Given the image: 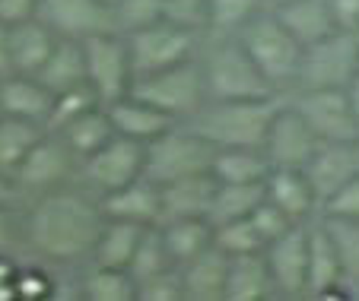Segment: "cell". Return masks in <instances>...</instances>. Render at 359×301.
<instances>
[{"instance_id": "cell-24", "label": "cell", "mask_w": 359, "mask_h": 301, "mask_svg": "<svg viewBox=\"0 0 359 301\" xmlns=\"http://www.w3.org/2000/svg\"><path fill=\"white\" fill-rule=\"evenodd\" d=\"M271 292H273V279H271V267H267L264 251L229 257L223 301H261Z\"/></svg>"}, {"instance_id": "cell-21", "label": "cell", "mask_w": 359, "mask_h": 301, "mask_svg": "<svg viewBox=\"0 0 359 301\" xmlns=\"http://www.w3.org/2000/svg\"><path fill=\"white\" fill-rule=\"evenodd\" d=\"M57 32L48 26L41 16L22 20L16 26H10V60H13V74L39 76V70L45 67V60L55 51Z\"/></svg>"}, {"instance_id": "cell-4", "label": "cell", "mask_w": 359, "mask_h": 301, "mask_svg": "<svg viewBox=\"0 0 359 301\" xmlns=\"http://www.w3.org/2000/svg\"><path fill=\"white\" fill-rule=\"evenodd\" d=\"M217 146L207 143L201 134L191 127H178L172 124L165 134L147 143V159H143V178L153 184H172L178 178H188L197 172H210V162Z\"/></svg>"}, {"instance_id": "cell-47", "label": "cell", "mask_w": 359, "mask_h": 301, "mask_svg": "<svg viewBox=\"0 0 359 301\" xmlns=\"http://www.w3.org/2000/svg\"><path fill=\"white\" fill-rule=\"evenodd\" d=\"M334 26L344 32H359V0H327Z\"/></svg>"}, {"instance_id": "cell-45", "label": "cell", "mask_w": 359, "mask_h": 301, "mask_svg": "<svg viewBox=\"0 0 359 301\" xmlns=\"http://www.w3.org/2000/svg\"><path fill=\"white\" fill-rule=\"evenodd\" d=\"M16 295L22 301H41L51 295V279L48 273L29 267V270H16Z\"/></svg>"}, {"instance_id": "cell-26", "label": "cell", "mask_w": 359, "mask_h": 301, "mask_svg": "<svg viewBox=\"0 0 359 301\" xmlns=\"http://www.w3.org/2000/svg\"><path fill=\"white\" fill-rule=\"evenodd\" d=\"M271 159L255 146H223L213 153L210 172L219 184H258L271 174Z\"/></svg>"}, {"instance_id": "cell-17", "label": "cell", "mask_w": 359, "mask_h": 301, "mask_svg": "<svg viewBox=\"0 0 359 301\" xmlns=\"http://www.w3.org/2000/svg\"><path fill=\"white\" fill-rule=\"evenodd\" d=\"M99 209L105 219H124L137 222V225H156L163 216V197H159V184L149 178H137L118 190L102 194Z\"/></svg>"}, {"instance_id": "cell-15", "label": "cell", "mask_w": 359, "mask_h": 301, "mask_svg": "<svg viewBox=\"0 0 359 301\" xmlns=\"http://www.w3.org/2000/svg\"><path fill=\"white\" fill-rule=\"evenodd\" d=\"M39 16L57 35H70V38L118 29L115 10L105 0H39Z\"/></svg>"}, {"instance_id": "cell-6", "label": "cell", "mask_w": 359, "mask_h": 301, "mask_svg": "<svg viewBox=\"0 0 359 301\" xmlns=\"http://www.w3.org/2000/svg\"><path fill=\"white\" fill-rule=\"evenodd\" d=\"M83 54H86V83L99 95L102 105H111L134 86V64H130L128 35L121 29L95 32L83 38Z\"/></svg>"}, {"instance_id": "cell-52", "label": "cell", "mask_w": 359, "mask_h": 301, "mask_svg": "<svg viewBox=\"0 0 359 301\" xmlns=\"http://www.w3.org/2000/svg\"><path fill=\"white\" fill-rule=\"evenodd\" d=\"M13 200V188L7 184V174H0V203H10Z\"/></svg>"}, {"instance_id": "cell-46", "label": "cell", "mask_w": 359, "mask_h": 301, "mask_svg": "<svg viewBox=\"0 0 359 301\" xmlns=\"http://www.w3.org/2000/svg\"><path fill=\"white\" fill-rule=\"evenodd\" d=\"M39 16V0H0V22L4 26H16L22 20Z\"/></svg>"}, {"instance_id": "cell-39", "label": "cell", "mask_w": 359, "mask_h": 301, "mask_svg": "<svg viewBox=\"0 0 359 301\" xmlns=\"http://www.w3.org/2000/svg\"><path fill=\"white\" fill-rule=\"evenodd\" d=\"M264 0H210V26L223 32H238L255 13H261Z\"/></svg>"}, {"instance_id": "cell-11", "label": "cell", "mask_w": 359, "mask_h": 301, "mask_svg": "<svg viewBox=\"0 0 359 301\" xmlns=\"http://www.w3.org/2000/svg\"><path fill=\"white\" fill-rule=\"evenodd\" d=\"M143 159H147L143 143L115 134L105 146H99L93 155L83 159V172L102 194H109V190H118L130 181L143 178Z\"/></svg>"}, {"instance_id": "cell-9", "label": "cell", "mask_w": 359, "mask_h": 301, "mask_svg": "<svg viewBox=\"0 0 359 301\" xmlns=\"http://www.w3.org/2000/svg\"><path fill=\"white\" fill-rule=\"evenodd\" d=\"M128 35V48H130V64H134V76L143 74H156V70L175 67L182 60H191L194 54V41L197 32H188L182 26L159 20L149 22L143 29H134Z\"/></svg>"}, {"instance_id": "cell-53", "label": "cell", "mask_w": 359, "mask_h": 301, "mask_svg": "<svg viewBox=\"0 0 359 301\" xmlns=\"http://www.w3.org/2000/svg\"><path fill=\"white\" fill-rule=\"evenodd\" d=\"M264 4H271V7L277 10V7H283V4H290V0H264Z\"/></svg>"}, {"instance_id": "cell-30", "label": "cell", "mask_w": 359, "mask_h": 301, "mask_svg": "<svg viewBox=\"0 0 359 301\" xmlns=\"http://www.w3.org/2000/svg\"><path fill=\"white\" fill-rule=\"evenodd\" d=\"M55 134L61 136L70 153L83 162L86 155H93L95 149L105 146V143L115 136V127H111V118H109V111H105V105H95V108H89V111H83L80 118H74L70 124H64L61 130H55Z\"/></svg>"}, {"instance_id": "cell-13", "label": "cell", "mask_w": 359, "mask_h": 301, "mask_svg": "<svg viewBox=\"0 0 359 301\" xmlns=\"http://www.w3.org/2000/svg\"><path fill=\"white\" fill-rule=\"evenodd\" d=\"M74 159L76 155L67 149V143L61 140L57 134L41 136L39 143H35L32 149H29V155L20 162V168L13 172L16 184L26 190H55L61 188L64 181L70 178V168H74Z\"/></svg>"}, {"instance_id": "cell-12", "label": "cell", "mask_w": 359, "mask_h": 301, "mask_svg": "<svg viewBox=\"0 0 359 301\" xmlns=\"http://www.w3.org/2000/svg\"><path fill=\"white\" fill-rule=\"evenodd\" d=\"M318 146H321V140L305 124L302 114L292 105H286V108L280 105L271 120L267 140H264V153L271 159V165L273 168H305Z\"/></svg>"}, {"instance_id": "cell-7", "label": "cell", "mask_w": 359, "mask_h": 301, "mask_svg": "<svg viewBox=\"0 0 359 301\" xmlns=\"http://www.w3.org/2000/svg\"><path fill=\"white\" fill-rule=\"evenodd\" d=\"M203 86L207 99H271L277 89L258 70L242 45L226 41L203 64Z\"/></svg>"}, {"instance_id": "cell-19", "label": "cell", "mask_w": 359, "mask_h": 301, "mask_svg": "<svg viewBox=\"0 0 359 301\" xmlns=\"http://www.w3.org/2000/svg\"><path fill=\"white\" fill-rule=\"evenodd\" d=\"M105 111H109V118H111L115 134L130 136V140L143 143V146H147L149 140H156L159 134H165L172 124H178L175 118H169L165 111H159V108H153L149 102L137 99V95H130V92L121 95L118 102H111V105H105Z\"/></svg>"}, {"instance_id": "cell-55", "label": "cell", "mask_w": 359, "mask_h": 301, "mask_svg": "<svg viewBox=\"0 0 359 301\" xmlns=\"http://www.w3.org/2000/svg\"><path fill=\"white\" fill-rule=\"evenodd\" d=\"M0 114H4V111H0Z\"/></svg>"}, {"instance_id": "cell-1", "label": "cell", "mask_w": 359, "mask_h": 301, "mask_svg": "<svg viewBox=\"0 0 359 301\" xmlns=\"http://www.w3.org/2000/svg\"><path fill=\"white\" fill-rule=\"evenodd\" d=\"M102 222L105 216H102L99 203H93L76 190L55 188L45 190L35 209L29 213L26 234L32 248L48 260H80V257L93 254Z\"/></svg>"}, {"instance_id": "cell-29", "label": "cell", "mask_w": 359, "mask_h": 301, "mask_svg": "<svg viewBox=\"0 0 359 301\" xmlns=\"http://www.w3.org/2000/svg\"><path fill=\"white\" fill-rule=\"evenodd\" d=\"M156 225L163 232V241L175 267H184L188 260H194L201 251H207L213 244V222L203 219V216H184V219L156 222Z\"/></svg>"}, {"instance_id": "cell-32", "label": "cell", "mask_w": 359, "mask_h": 301, "mask_svg": "<svg viewBox=\"0 0 359 301\" xmlns=\"http://www.w3.org/2000/svg\"><path fill=\"white\" fill-rule=\"evenodd\" d=\"M41 136H45V130L35 120L0 114V174H13Z\"/></svg>"}, {"instance_id": "cell-31", "label": "cell", "mask_w": 359, "mask_h": 301, "mask_svg": "<svg viewBox=\"0 0 359 301\" xmlns=\"http://www.w3.org/2000/svg\"><path fill=\"white\" fill-rule=\"evenodd\" d=\"M147 225H137V222H124V219H105L102 222V232L95 238V267H130V257H134L137 244H140V234Z\"/></svg>"}, {"instance_id": "cell-2", "label": "cell", "mask_w": 359, "mask_h": 301, "mask_svg": "<svg viewBox=\"0 0 359 301\" xmlns=\"http://www.w3.org/2000/svg\"><path fill=\"white\" fill-rule=\"evenodd\" d=\"M277 102L271 99H207L188 127L201 134L217 149L223 146H255L264 149L271 120L277 114Z\"/></svg>"}, {"instance_id": "cell-48", "label": "cell", "mask_w": 359, "mask_h": 301, "mask_svg": "<svg viewBox=\"0 0 359 301\" xmlns=\"http://www.w3.org/2000/svg\"><path fill=\"white\" fill-rule=\"evenodd\" d=\"M16 241V228H13V216H10L7 203H0V254Z\"/></svg>"}, {"instance_id": "cell-54", "label": "cell", "mask_w": 359, "mask_h": 301, "mask_svg": "<svg viewBox=\"0 0 359 301\" xmlns=\"http://www.w3.org/2000/svg\"><path fill=\"white\" fill-rule=\"evenodd\" d=\"M105 4H109V7H111V10H115V4H118V0H105Z\"/></svg>"}, {"instance_id": "cell-16", "label": "cell", "mask_w": 359, "mask_h": 301, "mask_svg": "<svg viewBox=\"0 0 359 301\" xmlns=\"http://www.w3.org/2000/svg\"><path fill=\"white\" fill-rule=\"evenodd\" d=\"M302 172L312 181L318 203H325L340 184L359 174V143H321Z\"/></svg>"}, {"instance_id": "cell-35", "label": "cell", "mask_w": 359, "mask_h": 301, "mask_svg": "<svg viewBox=\"0 0 359 301\" xmlns=\"http://www.w3.org/2000/svg\"><path fill=\"white\" fill-rule=\"evenodd\" d=\"M130 276H134L137 282L140 279H149V276L156 273H165V270H175V263H172L169 257V248H165L163 241V232H159V225H147L140 234V244H137L134 257H130Z\"/></svg>"}, {"instance_id": "cell-5", "label": "cell", "mask_w": 359, "mask_h": 301, "mask_svg": "<svg viewBox=\"0 0 359 301\" xmlns=\"http://www.w3.org/2000/svg\"><path fill=\"white\" fill-rule=\"evenodd\" d=\"M130 95L149 102L153 108L165 111L169 118H191L197 108L207 102V86H203V67L194 60H182L175 67L156 70V74L134 76Z\"/></svg>"}, {"instance_id": "cell-8", "label": "cell", "mask_w": 359, "mask_h": 301, "mask_svg": "<svg viewBox=\"0 0 359 301\" xmlns=\"http://www.w3.org/2000/svg\"><path fill=\"white\" fill-rule=\"evenodd\" d=\"M356 74H359V32L334 29L321 41L302 48L296 86L299 89L346 86Z\"/></svg>"}, {"instance_id": "cell-41", "label": "cell", "mask_w": 359, "mask_h": 301, "mask_svg": "<svg viewBox=\"0 0 359 301\" xmlns=\"http://www.w3.org/2000/svg\"><path fill=\"white\" fill-rule=\"evenodd\" d=\"M163 20L188 29V32H197V29L210 26V0H165Z\"/></svg>"}, {"instance_id": "cell-14", "label": "cell", "mask_w": 359, "mask_h": 301, "mask_svg": "<svg viewBox=\"0 0 359 301\" xmlns=\"http://www.w3.org/2000/svg\"><path fill=\"white\" fill-rule=\"evenodd\" d=\"M267 267H271L273 288L283 295H302L309 282V228L302 222L273 238L264 248Z\"/></svg>"}, {"instance_id": "cell-18", "label": "cell", "mask_w": 359, "mask_h": 301, "mask_svg": "<svg viewBox=\"0 0 359 301\" xmlns=\"http://www.w3.org/2000/svg\"><path fill=\"white\" fill-rule=\"evenodd\" d=\"M217 184L219 181L213 178V172H197V174H188V178L172 181V184H163L159 188V197H163L159 222L184 219V216H203L207 219L213 206Z\"/></svg>"}, {"instance_id": "cell-34", "label": "cell", "mask_w": 359, "mask_h": 301, "mask_svg": "<svg viewBox=\"0 0 359 301\" xmlns=\"http://www.w3.org/2000/svg\"><path fill=\"white\" fill-rule=\"evenodd\" d=\"M86 301H137V279L121 267H95L83 282Z\"/></svg>"}, {"instance_id": "cell-49", "label": "cell", "mask_w": 359, "mask_h": 301, "mask_svg": "<svg viewBox=\"0 0 359 301\" xmlns=\"http://www.w3.org/2000/svg\"><path fill=\"white\" fill-rule=\"evenodd\" d=\"M13 76V60H10V26L0 22V80Z\"/></svg>"}, {"instance_id": "cell-51", "label": "cell", "mask_w": 359, "mask_h": 301, "mask_svg": "<svg viewBox=\"0 0 359 301\" xmlns=\"http://www.w3.org/2000/svg\"><path fill=\"white\" fill-rule=\"evenodd\" d=\"M16 263H10V257H4L0 254V282H13L16 279Z\"/></svg>"}, {"instance_id": "cell-40", "label": "cell", "mask_w": 359, "mask_h": 301, "mask_svg": "<svg viewBox=\"0 0 359 301\" xmlns=\"http://www.w3.org/2000/svg\"><path fill=\"white\" fill-rule=\"evenodd\" d=\"M163 4L165 0H118L115 4V22L121 32H134L149 22L163 20Z\"/></svg>"}, {"instance_id": "cell-50", "label": "cell", "mask_w": 359, "mask_h": 301, "mask_svg": "<svg viewBox=\"0 0 359 301\" xmlns=\"http://www.w3.org/2000/svg\"><path fill=\"white\" fill-rule=\"evenodd\" d=\"M346 99H350V108H353V118H356L359 124V74L353 76L350 83H346Z\"/></svg>"}, {"instance_id": "cell-33", "label": "cell", "mask_w": 359, "mask_h": 301, "mask_svg": "<svg viewBox=\"0 0 359 301\" xmlns=\"http://www.w3.org/2000/svg\"><path fill=\"white\" fill-rule=\"evenodd\" d=\"M264 197H267L264 181H258V184H217L213 206H210V216H207V219H210L213 225L229 222V219H245V216H251V209L258 206Z\"/></svg>"}, {"instance_id": "cell-43", "label": "cell", "mask_w": 359, "mask_h": 301, "mask_svg": "<svg viewBox=\"0 0 359 301\" xmlns=\"http://www.w3.org/2000/svg\"><path fill=\"white\" fill-rule=\"evenodd\" d=\"M182 298H184V292H182V273H178V267L137 282V301H182Z\"/></svg>"}, {"instance_id": "cell-25", "label": "cell", "mask_w": 359, "mask_h": 301, "mask_svg": "<svg viewBox=\"0 0 359 301\" xmlns=\"http://www.w3.org/2000/svg\"><path fill=\"white\" fill-rule=\"evenodd\" d=\"M39 80L51 92H67L74 86H86V54H83V38L57 35L55 51L39 70Z\"/></svg>"}, {"instance_id": "cell-36", "label": "cell", "mask_w": 359, "mask_h": 301, "mask_svg": "<svg viewBox=\"0 0 359 301\" xmlns=\"http://www.w3.org/2000/svg\"><path fill=\"white\" fill-rule=\"evenodd\" d=\"M325 228L337 248L340 267H344L346 286H359V219H340V216H325Z\"/></svg>"}, {"instance_id": "cell-44", "label": "cell", "mask_w": 359, "mask_h": 301, "mask_svg": "<svg viewBox=\"0 0 359 301\" xmlns=\"http://www.w3.org/2000/svg\"><path fill=\"white\" fill-rule=\"evenodd\" d=\"M325 216H340V219H359V174H353L346 184H340L325 203Z\"/></svg>"}, {"instance_id": "cell-37", "label": "cell", "mask_w": 359, "mask_h": 301, "mask_svg": "<svg viewBox=\"0 0 359 301\" xmlns=\"http://www.w3.org/2000/svg\"><path fill=\"white\" fill-rule=\"evenodd\" d=\"M213 244L223 251L226 257H238V254H258L264 251V238L258 234L251 216L245 219H229L213 225Z\"/></svg>"}, {"instance_id": "cell-20", "label": "cell", "mask_w": 359, "mask_h": 301, "mask_svg": "<svg viewBox=\"0 0 359 301\" xmlns=\"http://www.w3.org/2000/svg\"><path fill=\"white\" fill-rule=\"evenodd\" d=\"M51 108H55V92L39 76L13 74L7 80H0V111L10 114V118L35 120L45 127Z\"/></svg>"}, {"instance_id": "cell-27", "label": "cell", "mask_w": 359, "mask_h": 301, "mask_svg": "<svg viewBox=\"0 0 359 301\" xmlns=\"http://www.w3.org/2000/svg\"><path fill=\"white\" fill-rule=\"evenodd\" d=\"M264 190H267V200L277 203L280 209H286L296 222H302L315 209V203H318L312 181L305 178L302 168H271V174L264 181Z\"/></svg>"}, {"instance_id": "cell-38", "label": "cell", "mask_w": 359, "mask_h": 301, "mask_svg": "<svg viewBox=\"0 0 359 301\" xmlns=\"http://www.w3.org/2000/svg\"><path fill=\"white\" fill-rule=\"evenodd\" d=\"M102 105L99 95L93 92V86H74L67 89V92H57L55 95V108H51V114H48V124L45 130L48 134H55V130H61L64 124H70L74 118H80L83 111H89V108Z\"/></svg>"}, {"instance_id": "cell-23", "label": "cell", "mask_w": 359, "mask_h": 301, "mask_svg": "<svg viewBox=\"0 0 359 301\" xmlns=\"http://www.w3.org/2000/svg\"><path fill=\"white\" fill-rule=\"evenodd\" d=\"M344 282V267H340L337 248H334L331 234H327L325 222L315 228H309V282H305V292L315 295V298H327V295H337Z\"/></svg>"}, {"instance_id": "cell-28", "label": "cell", "mask_w": 359, "mask_h": 301, "mask_svg": "<svg viewBox=\"0 0 359 301\" xmlns=\"http://www.w3.org/2000/svg\"><path fill=\"white\" fill-rule=\"evenodd\" d=\"M273 13L280 16L286 29L296 35L299 45H315L325 35H331L334 29V16H331V4L327 0H290L283 7H277Z\"/></svg>"}, {"instance_id": "cell-42", "label": "cell", "mask_w": 359, "mask_h": 301, "mask_svg": "<svg viewBox=\"0 0 359 301\" xmlns=\"http://www.w3.org/2000/svg\"><path fill=\"white\" fill-rule=\"evenodd\" d=\"M251 222H255L258 234L264 238V248L271 244L273 238H280L283 232H290V228L296 225V219H292L286 209H280L277 203H271L267 197H264V200H261L255 209H251Z\"/></svg>"}, {"instance_id": "cell-3", "label": "cell", "mask_w": 359, "mask_h": 301, "mask_svg": "<svg viewBox=\"0 0 359 301\" xmlns=\"http://www.w3.org/2000/svg\"><path fill=\"white\" fill-rule=\"evenodd\" d=\"M238 45L258 64V70L273 83V89L290 86L299 76L302 64V45L296 35L280 22L277 13H255L238 29Z\"/></svg>"}, {"instance_id": "cell-22", "label": "cell", "mask_w": 359, "mask_h": 301, "mask_svg": "<svg viewBox=\"0 0 359 301\" xmlns=\"http://www.w3.org/2000/svg\"><path fill=\"white\" fill-rule=\"evenodd\" d=\"M226 270H229V257L210 244L207 251L178 267L182 273V292L188 301H223L226 292Z\"/></svg>"}, {"instance_id": "cell-10", "label": "cell", "mask_w": 359, "mask_h": 301, "mask_svg": "<svg viewBox=\"0 0 359 301\" xmlns=\"http://www.w3.org/2000/svg\"><path fill=\"white\" fill-rule=\"evenodd\" d=\"M292 108L302 114L321 143H359V124L353 118L346 86L299 89Z\"/></svg>"}]
</instances>
